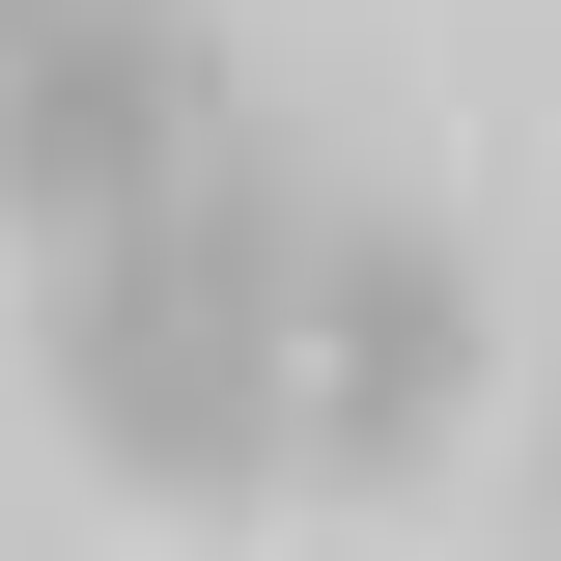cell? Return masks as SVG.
Masks as SVG:
<instances>
[{
	"mask_svg": "<svg viewBox=\"0 0 561 561\" xmlns=\"http://www.w3.org/2000/svg\"><path fill=\"white\" fill-rule=\"evenodd\" d=\"M280 365H309V478H337V505H393V478H449V449H478V253L365 197Z\"/></svg>",
	"mask_w": 561,
	"mask_h": 561,
	"instance_id": "obj_3",
	"label": "cell"
},
{
	"mask_svg": "<svg viewBox=\"0 0 561 561\" xmlns=\"http://www.w3.org/2000/svg\"><path fill=\"white\" fill-rule=\"evenodd\" d=\"M225 140V0H57L0 57V225H140Z\"/></svg>",
	"mask_w": 561,
	"mask_h": 561,
	"instance_id": "obj_2",
	"label": "cell"
},
{
	"mask_svg": "<svg viewBox=\"0 0 561 561\" xmlns=\"http://www.w3.org/2000/svg\"><path fill=\"white\" fill-rule=\"evenodd\" d=\"M28 365H57V421L113 449L140 505H280V478H309V365H280V280L225 253L197 197L57 225V309H28Z\"/></svg>",
	"mask_w": 561,
	"mask_h": 561,
	"instance_id": "obj_1",
	"label": "cell"
},
{
	"mask_svg": "<svg viewBox=\"0 0 561 561\" xmlns=\"http://www.w3.org/2000/svg\"><path fill=\"white\" fill-rule=\"evenodd\" d=\"M534 534H561V478H534Z\"/></svg>",
	"mask_w": 561,
	"mask_h": 561,
	"instance_id": "obj_5",
	"label": "cell"
},
{
	"mask_svg": "<svg viewBox=\"0 0 561 561\" xmlns=\"http://www.w3.org/2000/svg\"><path fill=\"white\" fill-rule=\"evenodd\" d=\"M28 28H57V0H0V57H28Z\"/></svg>",
	"mask_w": 561,
	"mask_h": 561,
	"instance_id": "obj_4",
	"label": "cell"
}]
</instances>
